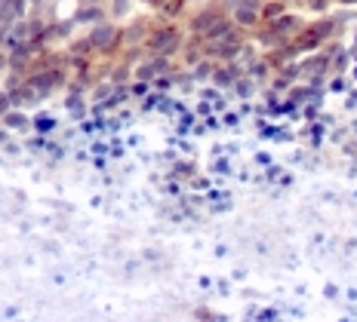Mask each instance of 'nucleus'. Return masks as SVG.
I'll return each mask as SVG.
<instances>
[{
	"instance_id": "f257e3e1",
	"label": "nucleus",
	"mask_w": 357,
	"mask_h": 322,
	"mask_svg": "<svg viewBox=\"0 0 357 322\" xmlns=\"http://www.w3.org/2000/svg\"><path fill=\"white\" fill-rule=\"evenodd\" d=\"M305 28V22L299 16H278L271 19V25H268V31L262 34V43H271V47H284V43H293L296 34H299Z\"/></svg>"
},
{
	"instance_id": "f03ea898",
	"label": "nucleus",
	"mask_w": 357,
	"mask_h": 322,
	"mask_svg": "<svg viewBox=\"0 0 357 322\" xmlns=\"http://www.w3.org/2000/svg\"><path fill=\"white\" fill-rule=\"evenodd\" d=\"M178 43H182L178 28H160V31H154L148 37V49H151L154 56H169V52L178 49Z\"/></svg>"
},
{
	"instance_id": "7ed1b4c3",
	"label": "nucleus",
	"mask_w": 357,
	"mask_h": 322,
	"mask_svg": "<svg viewBox=\"0 0 357 322\" xmlns=\"http://www.w3.org/2000/svg\"><path fill=\"white\" fill-rule=\"evenodd\" d=\"M28 83H31V86H34V89H37V92H40V95H47L50 89L62 86V83H65V77H62V71H53V68H50V71H40V74H34V77L28 80Z\"/></svg>"
},
{
	"instance_id": "20e7f679",
	"label": "nucleus",
	"mask_w": 357,
	"mask_h": 322,
	"mask_svg": "<svg viewBox=\"0 0 357 322\" xmlns=\"http://www.w3.org/2000/svg\"><path fill=\"white\" fill-rule=\"evenodd\" d=\"M117 28L114 25H96L93 28V34H89V43H93L96 49H111L117 43Z\"/></svg>"
},
{
	"instance_id": "39448f33",
	"label": "nucleus",
	"mask_w": 357,
	"mask_h": 322,
	"mask_svg": "<svg viewBox=\"0 0 357 322\" xmlns=\"http://www.w3.org/2000/svg\"><path fill=\"white\" fill-rule=\"evenodd\" d=\"M219 19H222V16H219V10H204V13H197L195 22H191V31L206 34V31H210V28H213Z\"/></svg>"
},
{
	"instance_id": "423d86ee",
	"label": "nucleus",
	"mask_w": 357,
	"mask_h": 322,
	"mask_svg": "<svg viewBox=\"0 0 357 322\" xmlns=\"http://www.w3.org/2000/svg\"><path fill=\"white\" fill-rule=\"evenodd\" d=\"M102 19V6L99 3H89L86 10H80L77 16H74V22H99Z\"/></svg>"
},
{
	"instance_id": "0eeeda50",
	"label": "nucleus",
	"mask_w": 357,
	"mask_h": 322,
	"mask_svg": "<svg viewBox=\"0 0 357 322\" xmlns=\"http://www.w3.org/2000/svg\"><path fill=\"white\" fill-rule=\"evenodd\" d=\"M237 68H228V71H215L213 74V80H215V86H234V77H237Z\"/></svg>"
},
{
	"instance_id": "6e6552de",
	"label": "nucleus",
	"mask_w": 357,
	"mask_h": 322,
	"mask_svg": "<svg viewBox=\"0 0 357 322\" xmlns=\"http://www.w3.org/2000/svg\"><path fill=\"white\" fill-rule=\"evenodd\" d=\"M284 10H287V6L280 3V0H271V3L262 6V16L265 19H278V16H284Z\"/></svg>"
},
{
	"instance_id": "1a4fd4ad",
	"label": "nucleus",
	"mask_w": 357,
	"mask_h": 322,
	"mask_svg": "<svg viewBox=\"0 0 357 322\" xmlns=\"http://www.w3.org/2000/svg\"><path fill=\"white\" fill-rule=\"evenodd\" d=\"M3 123H6V126H16V129H19V126H25L28 120L22 117V114H6V120H3Z\"/></svg>"
},
{
	"instance_id": "9d476101",
	"label": "nucleus",
	"mask_w": 357,
	"mask_h": 322,
	"mask_svg": "<svg viewBox=\"0 0 357 322\" xmlns=\"http://www.w3.org/2000/svg\"><path fill=\"white\" fill-rule=\"evenodd\" d=\"M237 83H241V86H237V92H241V95H250L252 92V80H237Z\"/></svg>"
},
{
	"instance_id": "9b49d317",
	"label": "nucleus",
	"mask_w": 357,
	"mask_h": 322,
	"mask_svg": "<svg viewBox=\"0 0 357 322\" xmlns=\"http://www.w3.org/2000/svg\"><path fill=\"white\" fill-rule=\"evenodd\" d=\"M126 3H130V0H114V10H111V13H114V16H123V13H126Z\"/></svg>"
},
{
	"instance_id": "f8f14e48",
	"label": "nucleus",
	"mask_w": 357,
	"mask_h": 322,
	"mask_svg": "<svg viewBox=\"0 0 357 322\" xmlns=\"http://www.w3.org/2000/svg\"><path fill=\"white\" fill-rule=\"evenodd\" d=\"M210 74H213V65H206V62H204V65H200V68H197V77H200V80H204V77H210Z\"/></svg>"
},
{
	"instance_id": "ddd939ff",
	"label": "nucleus",
	"mask_w": 357,
	"mask_h": 322,
	"mask_svg": "<svg viewBox=\"0 0 357 322\" xmlns=\"http://www.w3.org/2000/svg\"><path fill=\"white\" fill-rule=\"evenodd\" d=\"M311 6H314V10H317V13H324V10H326V6H330V0H311Z\"/></svg>"
},
{
	"instance_id": "4468645a",
	"label": "nucleus",
	"mask_w": 357,
	"mask_h": 322,
	"mask_svg": "<svg viewBox=\"0 0 357 322\" xmlns=\"http://www.w3.org/2000/svg\"><path fill=\"white\" fill-rule=\"evenodd\" d=\"M0 111H6V99H3V95H0Z\"/></svg>"
},
{
	"instance_id": "2eb2a0df",
	"label": "nucleus",
	"mask_w": 357,
	"mask_h": 322,
	"mask_svg": "<svg viewBox=\"0 0 357 322\" xmlns=\"http://www.w3.org/2000/svg\"><path fill=\"white\" fill-rule=\"evenodd\" d=\"M6 3H13V0H0V6H6Z\"/></svg>"
}]
</instances>
